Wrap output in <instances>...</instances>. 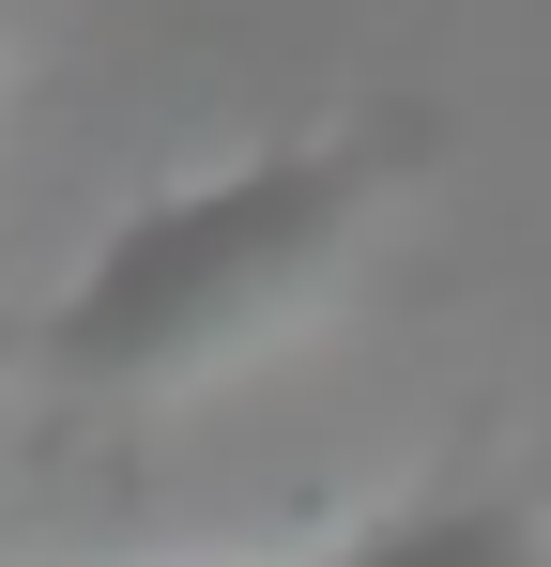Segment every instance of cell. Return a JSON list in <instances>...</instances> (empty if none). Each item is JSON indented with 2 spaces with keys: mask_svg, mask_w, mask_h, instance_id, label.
I'll return each mask as SVG.
<instances>
[{
  "mask_svg": "<svg viewBox=\"0 0 551 567\" xmlns=\"http://www.w3.org/2000/svg\"><path fill=\"white\" fill-rule=\"evenodd\" d=\"M414 169H429V107H353V123H306V138H261L230 169H184V185L123 199L31 322L46 383H77V399L199 383L215 353H246L261 322H291L337 277Z\"/></svg>",
  "mask_w": 551,
  "mask_h": 567,
  "instance_id": "6da1fadb",
  "label": "cell"
},
{
  "mask_svg": "<svg viewBox=\"0 0 551 567\" xmlns=\"http://www.w3.org/2000/svg\"><path fill=\"white\" fill-rule=\"evenodd\" d=\"M306 567H551V506L537 491H414V506H383V522H353L337 553Z\"/></svg>",
  "mask_w": 551,
  "mask_h": 567,
  "instance_id": "7a4b0ae2",
  "label": "cell"
}]
</instances>
